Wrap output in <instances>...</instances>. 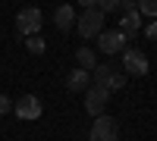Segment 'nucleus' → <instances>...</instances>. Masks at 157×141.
I'll return each instance as SVG.
<instances>
[{
    "mask_svg": "<svg viewBox=\"0 0 157 141\" xmlns=\"http://www.w3.org/2000/svg\"><path fill=\"white\" fill-rule=\"evenodd\" d=\"M41 25H44V16H41V9H38V6L19 9V16H16V35H19V38L38 35V32H41Z\"/></svg>",
    "mask_w": 157,
    "mask_h": 141,
    "instance_id": "1",
    "label": "nucleus"
},
{
    "mask_svg": "<svg viewBox=\"0 0 157 141\" xmlns=\"http://www.w3.org/2000/svg\"><path fill=\"white\" fill-rule=\"evenodd\" d=\"M75 32L82 35V38H94V35H101V32H104V13H101L98 6L85 9L82 16H75Z\"/></svg>",
    "mask_w": 157,
    "mask_h": 141,
    "instance_id": "2",
    "label": "nucleus"
},
{
    "mask_svg": "<svg viewBox=\"0 0 157 141\" xmlns=\"http://www.w3.org/2000/svg\"><path fill=\"white\" fill-rule=\"evenodd\" d=\"M120 138V129H116V119L113 116H94L91 122V141H116Z\"/></svg>",
    "mask_w": 157,
    "mask_h": 141,
    "instance_id": "3",
    "label": "nucleus"
},
{
    "mask_svg": "<svg viewBox=\"0 0 157 141\" xmlns=\"http://www.w3.org/2000/svg\"><path fill=\"white\" fill-rule=\"evenodd\" d=\"M13 113H16L19 119H41V113H44V107H41V97H35V94H25V97H19L16 104H13Z\"/></svg>",
    "mask_w": 157,
    "mask_h": 141,
    "instance_id": "4",
    "label": "nucleus"
},
{
    "mask_svg": "<svg viewBox=\"0 0 157 141\" xmlns=\"http://www.w3.org/2000/svg\"><path fill=\"white\" fill-rule=\"evenodd\" d=\"M107 97H110V91L104 85H98V82H91V88L85 91V110L91 113V116H101L104 113V107H107Z\"/></svg>",
    "mask_w": 157,
    "mask_h": 141,
    "instance_id": "5",
    "label": "nucleus"
},
{
    "mask_svg": "<svg viewBox=\"0 0 157 141\" xmlns=\"http://www.w3.org/2000/svg\"><path fill=\"white\" fill-rule=\"evenodd\" d=\"M123 72L126 75H148V57L135 47L123 50Z\"/></svg>",
    "mask_w": 157,
    "mask_h": 141,
    "instance_id": "6",
    "label": "nucleus"
},
{
    "mask_svg": "<svg viewBox=\"0 0 157 141\" xmlns=\"http://www.w3.org/2000/svg\"><path fill=\"white\" fill-rule=\"evenodd\" d=\"M129 38L120 32V28H110V32H101L98 35V50H104V54H120V47H126Z\"/></svg>",
    "mask_w": 157,
    "mask_h": 141,
    "instance_id": "7",
    "label": "nucleus"
},
{
    "mask_svg": "<svg viewBox=\"0 0 157 141\" xmlns=\"http://www.w3.org/2000/svg\"><path fill=\"white\" fill-rule=\"evenodd\" d=\"M66 88L69 91H88L91 88V72L88 69H72L66 75Z\"/></svg>",
    "mask_w": 157,
    "mask_h": 141,
    "instance_id": "8",
    "label": "nucleus"
},
{
    "mask_svg": "<svg viewBox=\"0 0 157 141\" xmlns=\"http://www.w3.org/2000/svg\"><path fill=\"white\" fill-rule=\"evenodd\" d=\"M54 22H57V28L66 35L72 25H75V9L69 6V3H63V6H57V13H54Z\"/></svg>",
    "mask_w": 157,
    "mask_h": 141,
    "instance_id": "9",
    "label": "nucleus"
},
{
    "mask_svg": "<svg viewBox=\"0 0 157 141\" xmlns=\"http://www.w3.org/2000/svg\"><path fill=\"white\" fill-rule=\"evenodd\" d=\"M138 28H141V13H138V9L123 13V19H120V32H123L126 38H135V35H138Z\"/></svg>",
    "mask_w": 157,
    "mask_h": 141,
    "instance_id": "10",
    "label": "nucleus"
},
{
    "mask_svg": "<svg viewBox=\"0 0 157 141\" xmlns=\"http://www.w3.org/2000/svg\"><path fill=\"white\" fill-rule=\"evenodd\" d=\"M75 63H78V69H94L98 63H94V50H88V47H78L75 50Z\"/></svg>",
    "mask_w": 157,
    "mask_h": 141,
    "instance_id": "11",
    "label": "nucleus"
},
{
    "mask_svg": "<svg viewBox=\"0 0 157 141\" xmlns=\"http://www.w3.org/2000/svg\"><path fill=\"white\" fill-rule=\"evenodd\" d=\"M25 47H29V54H35V57H41L44 50H47V44H44V38H38V35H32V38H25Z\"/></svg>",
    "mask_w": 157,
    "mask_h": 141,
    "instance_id": "12",
    "label": "nucleus"
},
{
    "mask_svg": "<svg viewBox=\"0 0 157 141\" xmlns=\"http://www.w3.org/2000/svg\"><path fill=\"white\" fill-rule=\"evenodd\" d=\"M120 88H126V72H113L107 79V91H120Z\"/></svg>",
    "mask_w": 157,
    "mask_h": 141,
    "instance_id": "13",
    "label": "nucleus"
},
{
    "mask_svg": "<svg viewBox=\"0 0 157 141\" xmlns=\"http://www.w3.org/2000/svg\"><path fill=\"white\" fill-rule=\"evenodd\" d=\"M138 13L141 16H157V0H138Z\"/></svg>",
    "mask_w": 157,
    "mask_h": 141,
    "instance_id": "14",
    "label": "nucleus"
},
{
    "mask_svg": "<svg viewBox=\"0 0 157 141\" xmlns=\"http://www.w3.org/2000/svg\"><path fill=\"white\" fill-rule=\"evenodd\" d=\"M98 9L107 16V13H113V9H120V0H98Z\"/></svg>",
    "mask_w": 157,
    "mask_h": 141,
    "instance_id": "15",
    "label": "nucleus"
},
{
    "mask_svg": "<svg viewBox=\"0 0 157 141\" xmlns=\"http://www.w3.org/2000/svg\"><path fill=\"white\" fill-rule=\"evenodd\" d=\"M3 113H13V100L6 94H0V116H3Z\"/></svg>",
    "mask_w": 157,
    "mask_h": 141,
    "instance_id": "16",
    "label": "nucleus"
},
{
    "mask_svg": "<svg viewBox=\"0 0 157 141\" xmlns=\"http://www.w3.org/2000/svg\"><path fill=\"white\" fill-rule=\"evenodd\" d=\"M120 6H123V13H132V9H138V0H120Z\"/></svg>",
    "mask_w": 157,
    "mask_h": 141,
    "instance_id": "17",
    "label": "nucleus"
},
{
    "mask_svg": "<svg viewBox=\"0 0 157 141\" xmlns=\"http://www.w3.org/2000/svg\"><path fill=\"white\" fill-rule=\"evenodd\" d=\"M145 38H151V41H157V22H151L145 28Z\"/></svg>",
    "mask_w": 157,
    "mask_h": 141,
    "instance_id": "18",
    "label": "nucleus"
},
{
    "mask_svg": "<svg viewBox=\"0 0 157 141\" xmlns=\"http://www.w3.org/2000/svg\"><path fill=\"white\" fill-rule=\"evenodd\" d=\"M78 3H82L85 9H91V6H98V0H78Z\"/></svg>",
    "mask_w": 157,
    "mask_h": 141,
    "instance_id": "19",
    "label": "nucleus"
}]
</instances>
